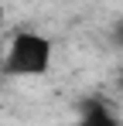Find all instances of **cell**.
I'll list each match as a JSON object with an SVG mask.
<instances>
[{
	"label": "cell",
	"mask_w": 123,
	"mask_h": 126,
	"mask_svg": "<svg viewBox=\"0 0 123 126\" xmlns=\"http://www.w3.org/2000/svg\"><path fill=\"white\" fill-rule=\"evenodd\" d=\"M116 41H120V44H123V21H120V24H116Z\"/></svg>",
	"instance_id": "obj_3"
},
{
	"label": "cell",
	"mask_w": 123,
	"mask_h": 126,
	"mask_svg": "<svg viewBox=\"0 0 123 126\" xmlns=\"http://www.w3.org/2000/svg\"><path fill=\"white\" fill-rule=\"evenodd\" d=\"M82 119L85 123H113V112H106L96 99H89V102L82 106Z\"/></svg>",
	"instance_id": "obj_2"
},
{
	"label": "cell",
	"mask_w": 123,
	"mask_h": 126,
	"mask_svg": "<svg viewBox=\"0 0 123 126\" xmlns=\"http://www.w3.org/2000/svg\"><path fill=\"white\" fill-rule=\"evenodd\" d=\"M51 58H55V48L51 41L38 34V31H14L10 41H7V51H3V75L10 79H38L51 68Z\"/></svg>",
	"instance_id": "obj_1"
},
{
	"label": "cell",
	"mask_w": 123,
	"mask_h": 126,
	"mask_svg": "<svg viewBox=\"0 0 123 126\" xmlns=\"http://www.w3.org/2000/svg\"><path fill=\"white\" fill-rule=\"evenodd\" d=\"M0 27H3V10H0Z\"/></svg>",
	"instance_id": "obj_4"
},
{
	"label": "cell",
	"mask_w": 123,
	"mask_h": 126,
	"mask_svg": "<svg viewBox=\"0 0 123 126\" xmlns=\"http://www.w3.org/2000/svg\"><path fill=\"white\" fill-rule=\"evenodd\" d=\"M120 89H123V72H120Z\"/></svg>",
	"instance_id": "obj_5"
}]
</instances>
